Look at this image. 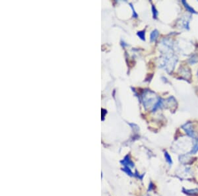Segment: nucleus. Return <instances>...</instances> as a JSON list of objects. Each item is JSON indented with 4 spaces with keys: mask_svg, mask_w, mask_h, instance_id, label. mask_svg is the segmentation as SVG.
<instances>
[{
    "mask_svg": "<svg viewBox=\"0 0 198 196\" xmlns=\"http://www.w3.org/2000/svg\"><path fill=\"white\" fill-rule=\"evenodd\" d=\"M176 62V58L172 56H166L162 59L161 67H164L168 72H171Z\"/></svg>",
    "mask_w": 198,
    "mask_h": 196,
    "instance_id": "nucleus-1",
    "label": "nucleus"
},
{
    "mask_svg": "<svg viewBox=\"0 0 198 196\" xmlns=\"http://www.w3.org/2000/svg\"><path fill=\"white\" fill-rule=\"evenodd\" d=\"M143 100H144V104L146 107H151L152 103H154V101H156L155 94L150 91L147 92L145 94V99H143Z\"/></svg>",
    "mask_w": 198,
    "mask_h": 196,
    "instance_id": "nucleus-2",
    "label": "nucleus"
},
{
    "mask_svg": "<svg viewBox=\"0 0 198 196\" xmlns=\"http://www.w3.org/2000/svg\"><path fill=\"white\" fill-rule=\"evenodd\" d=\"M183 128L189 135H190L191 137H195V133L194 132L193 129H192V127L191 124L188 123L186 125H184V126H183Z\"/></svg>",
    "mask_w": 198,
    "mask_h": 196,
    "instance_id": "nucleus-3",
    "label": "nucleus"
},
{
    "mask_svg": "<svg viewBox=\"0 0 198 196\" xmlns=\"http://www.w3.org/2000/svg\"><path fill=\"white\" fill-rule=\"evenodd\" d=\"M158 36H159V31H157V30H154V31L152 32L151 34V42L155 41Z\"/></svg>",
    "mask_w": 198,
    "mask_h": 196,
    "instance_id": "nucleus-4",
    "label": "nucleus"
},
{
    "mask_svg": "<svg viewBox=\"0 0 198 196\" xmlns=\"http://www.w3.org/2000/svg\"><path fill=\"white\" fill-rule=\"evenodd\" d=\"M182 3H183V4L184 5H185V7L187 9H188V11L191 12V13H196V11H195V10L193 9V8L189 6V5L188 4H187V3L185 1H182Z\"/></svg>",
    "mask_w": 198,
    "mask_h": 196,
    "instance_id": "nucleus-5",
    "label": "nucleus"
},
{
    "mask_svg": "<svg viewBox=\"0 0 198 196\" xmlns=\"http://www.w3.org/2000/svg\"><path fill=\"white\" fill-rule=\"evenodd\" d=\"M189 63L192 64L197 63V62H198V56H196V55L193 56L190 59H189Z\"/></svg>",
    "mask_w": 198,
    "mask_h": 196,
    "instance_id": "nucleus-6",
    "label": "nucleus"
},
{
    "mask_svg": "<svg viewBox=\"0 0 198 196\" xmlns=\"http://www.w3.org/2000/svg\"><path fill=\"white\" fill-rule=\"evenodd\" d=\"M137 36H139L142 40H145V31H139L137 33Z\"/></svg>",
    "mask_w": 198,
    "mask_h": 196,
    "instance_id": "nucleus-7",
    "label": "nucleus"
},
{
    "mask_svg": "<svg viewBox=\"0 0 198 196\" xmlns=\"http://www.w3.org/2000/svg\"><path fill=\"white\" fill-rule=\"evenodd\" d=\"M165 158H166V159H167V161L169 163V164H172V159H171V157H170V155H169V153H168V152H165Z\"/></svg>",
    "mask_w": 198,
    "mask_h": 196,
    "instance_id": "nucleus-8",
    "label": "nucleus"
},
{
    "mask_svg": "<svg viewBox=\"0 0 198 196\" xmlns=\"http://www.w3.org/2000/svg\"><path fill=\"white\" fill-rule=\"evenodd\" d=\"M152 10H153V17L154 18H157V16H158V11H157L156 8L154 6L152 7Z\"/></svg>",
    "mask_w": 198,
    "mask_h": 196,
    "instance_id": "nucleus-9",
    "label": "nucleus"
},
{
    "mask_svg": "<svg viewBox=\"0 0 198 196\" xmlns=\"http://www.w3.org/2000/svg\"><path fill=\"white\" fill-rule=\"evenodd\" d=\"M197 151H198V141L196 143V145H195V147L193 149V150H192V153H196V152Z\"/></svg>",
    "mask_w": 198,
    "mask_h": 196,
    "instance_id": "nucleus-10",
    "label": "nucleus"
},
{
    "mask_svg": "<svg viewBox=\"0 0 198 196\" xmlns=\"http://www.w3.org/2000/svg\"><path fill=\"white\" fill-rule=\"evenodd\" d=\"M130 7H131V8L132 9V11H133V16H134V17H137V13L135 11L134 8L133 7L132 4H130Z\"/></svg>",
    "mask_w": 198,
    "mask_h": 196,
    "instance_id": "nucleus-11",
    "label": "nucleus"
}]
</instances>
